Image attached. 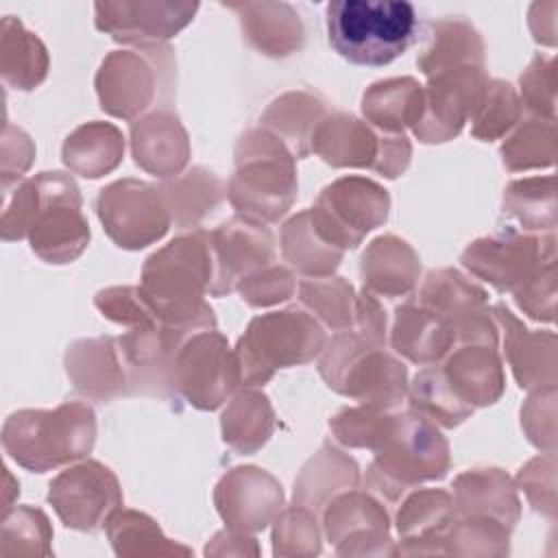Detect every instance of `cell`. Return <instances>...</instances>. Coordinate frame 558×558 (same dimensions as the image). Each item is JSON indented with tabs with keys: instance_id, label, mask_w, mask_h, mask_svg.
Segmentation results:
<instances>
[{
	"instance_id": "52a82bcc",
	"label": "cell",
	"mask_w": 558,
	"mask_h": 558,
	"mask_svg": "<svg viewBox=\"0 0 558 558\" xmlns=\"http://www.w3.org/2000/svg\"><path fill=\"white\" fill-rule=\"evenodd\" d=\"M198 11V2L168 0H107L96 2V28L122 44H159L185 28Z\"/></svg>"
},
{
	"instance_id": "5b68a950",
	"label": "cell",
	"mask_w": 558,
	"mask_h": 558,
	"mask_svg": "<svg viewBox=\"0 0 558 558\" xmlns=\"http://www.w3.org/2000/svg\"><path fill=\"white\" fill-rule=\"evenodd\" d=\"M320 327L303 312H275L255 318L240 340L242 375L251 384H264L277 366L307 362L323 347Z\"/></svg>"
},
{
	"instance_id": "9a60e30c",
	"label": "cell",
	"mask_w": 558,
	"mask_h": 558,
	"mask_svg": "<svg viewBox=\"0 0 558 558\" xmlns=\"http://www.w3.org/2000/svg\"><path fill=\"white\" fill-rule=\"evenodd\" d=\"M214 240L218 259L216 286L211 288L214 294L229 292L233 281H238L246 268L253 264H264V259H270L272 255L270 235L255 222L231 220L214 233Z\"/></svg>"
},
{
	"instance_id": "4fadbf2b",
	"label": "cell",
	"mask_w": 558,
	"mask_h": 558,
	"mask_svg": "<svg viewBox=\"0 0 558 558\" xmlns=\"http://www.w3.org/2000/svg\"><path fill=\"white\" fill-rule=\"evenodd\" d=\"M50 501L65 517L68 525L87 527L107 504L118 501L116 477L98 462H85L61 473L50 484Z\"/></svg>"
},
{
	"instance_id": "603a6c76",
	"label": "cell",
	"mask_w": 558,
	"mask_h": 558,
	"mask_svg": "<svg viewBox=\"0 0 558 558\" xmlns=\"http://www.w3.org/2000/svg\"><path fill=\"white\" fill-rule=\"evenodd\" d=\"M126 85L118 100L107 109L113 116L129 118L146 107L150 96V65L137 52H113L100 68L98 85Z\"/></svg>"
},
{
	"instance_id": "484cf974",
	"label": "cell",
	"mask_w": 558,
	"mask_h": 558,
	"mask_svg": "<svg viewBox=\"0 0 558 558\" xmlns=\"http://www.w3.org/2000/svg\"><path fill=\"white\" fill-rule=\"evenodd\" d=\"M412 401L421 412L449 427L464 421L473 410L471 405H464V401L451 390L445 375L438 371H423L416 375L412 386Z\"/></svg>"
},
{
	"instance_id": "277c9868",
	"label": "cell",
	"mask_w": 558,
	"mask_h": 558,
	"mask_svg": "<svg viewBox=\"0 0 558 558\" xmlns=\"http://www.w3.org/2000/svg\"><path fill=\"white\" fill-rule=\"evenodd\" d=\"M209 244L203 233L185 235L161 253L153 255L144 268V290L140 292L148 310L166 320L187 323L190 318L214 323L211 314H196L194 301L209 281Z\"/></svg>"
},
{
	"instance_id": "ac0fdd59",
	"label": "cell",
	"mask_w": 558,
	"mask_h": 558,
	"mask_svg": "<svg viewBox=\"0 0 558 558\" xmlns=\"http://www.w3.org/2000/svg\"><path fill=\"white\" fill-rule=\"evenodd\" d=\"M482 50V37L466 20H440L438 24H434L429 46L423 50L418 65L427 74H436L460 65L480 68Z\"/></svg>"
},
{
	"instance_id": "5bb4252c",
	"label": "cell",
	"mask_w": 558,
	"mask_h": 558,
	"mask_svg": "<svg viewBox=\"0 0 558 558\" xmlns=\"http://www.w3.org/2000/svg\"><path fill=\"white\" fill-rule=\"evenodd\" d=\"M238 11L246 39L266 54L283 57L301 46L303 24L288 2H240Z\"/></svg>"
},
{
	"instance_id": "3957f363",
	"label": "cell",
	"mask_w": 558,
	"mask_h": 558,
	"mask_svg": "<svg viewBox=\"0 0 558 558\" xmlns=\"http://www.w3.org/2000/svg\"><path fill=\"white\" fill-rule=\"evenodd\" d=\"M94 412L81 403H63L52 412L24 410L4 425V449L31 471H46L85 456L94 445Z\"/></svg>"
},
{
	"instance_id": "7c38bea8",
	"label": "cell",
	"mask_w": 558,
	"mask_h": 558,
	"mask_svg": "<svg viewBox=\"0 0 558 558\" xmlns=\"http://www.w3.org/2000/svg\"><path fill=\"white\" fill-rule=\"evenodd\" d=\"M397 438H386L390 449L381 469L405 480L440 477L447 469V445L423 418L399 416Z\"/></svg>"
},
{
	"instance_id": "6da1fadb",
	"label": "cell",
	"mask_w": 558,
	"mask_h": 558,
	"mask_svg": "<svg viewBox=\"0 0 558 558\" xmlns=\"http://www.w3.org/2000/svg\"><path fill=\"white\" fill-rule=\"evenodd\" d=\"M31 231L33 251L46 262L74 259L87 244L89 231L81 216V196L72 179L61 172H41L26 181L4 214V238Z\"/></svg>"
},
{
	"instance_id": "7a4b0ae2",
	"label": "cell",
	"mask_w": 558,
	"mask_h": 558,
	"mask_svg": "<svg viewBox=\"0 0 558 558\" xmlns=\"http://www.w3.org/2000/svg\"><path fill=\"white\" fill-rule=\"evenodd\" d=\"M327 39L353 65L381 68L401 57L416 33V9L405 0H331Z\"/></svg>"
},
{
	"instance_id": "8992f818",
	"label": "cell",
	"mask_w": 558,
	"mask_h": 558,
	"mask_svg": "<svg viewBox=\"0 0 558 558\" xmlns=\"http://www.w3.org/2000/svg\"><path fill=\"white\" fill-rule=\"evenodd\" d=\"M386 190L364 179H342L323 192L314 218L331 244L351 248L366 231L386 220Z\"/></svg>"
},
{
	"instance_id": "d4e9b609",
	"label": "cell",
	"mask_w": 558,
	"mask_h": 558,
	"mask_svg": "<svg viewBox=\"0 0 558 558\" xmlns=\"http://www.w3.org/2000/svg\"><path fill=\"white\" fill-rule=\"evenodd\" d=\"M225 440L248 453L255 451L272 429V412L262 395H240L222 416Z\"/></svg>"
},
{
	"instance_id": "9c48e42d",
	"label": "cell",
	"mask_w": 558,
	"mask_h": 558,
	"mask_svg": "<svg viewBox=\"0 0 558 558\" xmlns=\"http://www.w3.org/2000/svg\"><path fill=\"white\" fill-rule=\"evenodd\" d=\"M222 336L201 333L177 357V384L190 403L211 410L235 386V368Z\"/></svg>"
},
{
	"instance_id": "2e32d148",
	"label": "cell",
	"mask_w": 558,
	"mask_h": 558,
	"mask_svg": "<svg viewBox=\"0 0 558 558\" xmlns=\"http://www.w3.org/2000/svg\"><path fill=\"white\" fill-rule=\"evenodd\" d=\"M451 390L469 403H493L504 388L499 360L493 347H466L458 351L442 373Z\"/></svg>"
},
{
	"instance_id": "83f0119b",
	"label": "cell",
	"mask_w": 558,
	"mask_h": 558,
	"mask_svg": "<svg viewBox=\"0 0 558 558\" xmlns=\"http://www.w3.org/2000/svg\"><path fill=\"white\" fill-rule=\"evenodd\" d=\"M504 161L508 168H532L547 166L554 161V129L547 124H530L504 146Z\"/></svg>"
},
{
	"instance_id": "44dd1931",
	"label": "cell",
	"mask_w": 558,
	"mask_h": 558,
	"mask_svg": "<svg viewBox=\"0 0 558 558\" xmlns=\"http://www.w3.org/2000/svg\"><path fill=\"white\" fill-rule=\"evenodd\" d=\"M316 150L331 166H373L375 137L355 118L333 116L320 126Z\"/></svg>"
},
{
	"instance_id": "8fae6325",
	"label": "cell",
	"mask_w": 558,
	"mask_h": 558,
	"mask_svg": "<svg viewBox=\"0 0 558 558\" xmlns=\"http://www.w3.org/2000/svg\"><path fill=\"white\" fill-rule=\"evenodd\" d=\"M543 240L506 233L501 238L480 240L466 248L462 262L499 290H508L519 281L536 275L543 257Z\"/></svg>"
},
{
	"instance_id": "ffe728a7",
	"label": "cell",
	"mask_w": 558,
	"mask_h": 558,
	"mask_svg": "<svg viewBox=\"0 0 558 558\" xmlns=\"http://www.w3.org/2000/svg\"><path fill=\"white\" fill-rule=\"evenodd\" d=\"M423 92L414 78H392L373 85L364 94V113L381 129L399 131L405 124L414 126L421 116Z\"/></svg>"
},
{
	"instance_id": "7402d4cb",
	"label": "cell",
	"mask_w": 558,
	"mask_h": 558,
	"mask_svg": "<svg viewBox=\"0 0 558 558\" xmlns=\"http://www.w3.org/2000/svg\"><path fill=\"white\" fill-rule=\"evenodd\" d=\"M418 264L412 248L388 235L368 248L364 255V277L366 281L386 294H399L412 288Z\"/></svg>"
},
{
	"instance_id": "cb8c5ba5",
	"label": "cell",
	"mask_w": 558,
	"mask_h": 558,
	"mask_svg": "<svg viewBox=\"0 0 558 558\" xmlns=\"http://www.w3.org/2000/svg\"><path fill=\"white\" fill-rule=\"evenodd\" d=\"M122 135L118 129L109 124H89L81 126L72 137H68V144L63 148L68 166L78 170L87 155H92L83 177H100L102 172L116 168V163L122 157Z\"/></svg>"
},
{
	"instance_id": "30bf717a",
	"label": "cell",
	"mask_w": 558,
	"mask_h": 558,
	"mask_svg": "<svg viewBox=\"0 0 558 558\" xmlns=\"http://www.w3.org/2000/svg\"><path fill=\"white\" fill-rule=\"evenodd\" d=\"M296 183L288 157L240 166L231 181V203L248 222L277 220L290 205Z\"/></svg>"
},
{
	"instance_id": "ba28073f",
	"label": "cell",
	"mask_w": 558,
	"mask_h": 558,
	"mask_svg": "<svg viewBox=\"0 0 558 558\" xmlns=\"http://www.w3.org/2000/svg\"><path fill=\"white\" fill-rule=\"evenodd\" d=\"M98 211L109 235L126 248L146 246L168 229L157 190L140 181H122L102 190Z\"/></svg>"
},
{
	"instance_id": "e0dca14e",
	"label": "cell",
	"mask_w": 558,
	"mask_h": 558,
	"mask_svg": "<svg viewBox=\"0 0 558 558\" xmlns=\"http://www.w3.org/2000/svg\"><path fill=\"white\" fill-rule=\"evenodd\" d=\"M392 342L399 353L414 362H432L440 357L451 342L447 318L432 307L405 305L397 312Z\"/></svg>"
},
{
	"instance_id": "d6986e66",
	"label": "cell",
	"mask_w": 558,
	"mask_h": 558,
	"mask_svg": "<svg viewBox=\"0 0 558 558\" xmlns=\"http://www.w3.org/2000/svg\"><path fill=\"white\" fill-rule=\"evenodd\" d=\"M48 68V54L37 35L28 33L20 20H2V70L4 78L20 89L35 87Z\"/></svg>"
},
{
	"instance_id": "f546056e",
	"label": "cell",
	"mask_w": 558,
	"mask_h": 558,
	"mask_svg": "<svg viewBox=\"0 0 558 558\" xmlns=\"http://www.w3.org/2000/svg\"><path fill=\"white\" fill-rule=\"evenodd\" d=\"M292 292V277L283 268H270L242 283V294L251 305H270L288 299Z\"/></svg>"
},
{
	"instance_id": "f1b7e54d",
	"label": "cell",
	"mask_w": 558,
	"mask_h": 558,
	"mask_svg": "<svg viewBox=\"0 0 558 558\" xmlns=\"http://www.w3.org/2000/svg\"><path fill=\"white\" fill-rule=\"evenodd\" d=\"M543 203H554V179H532V181H519L508 187V207L510 211L532 227L543 225V218H547L549 225H554V211L543 209Z\"/></svg>"
},
{
	"instance_id": "4316f807",
	"label": "cell",
	"mask_w": 558,
	"mask_h": 558,
	"mask_svg": "<svg viewBox=\"0 0 558 558\" xmlns=\"http://www.w3.org/2000/svg\"><path fill=\"white\" fill-rule=\"evenodd\" d=\"M517 96L508 83L493 81L490 87L486 85V102H477V118L473 133L484 140H493L501 135L506 129L512 126L517 120Z\"/></svg>"
}]
</instances>
